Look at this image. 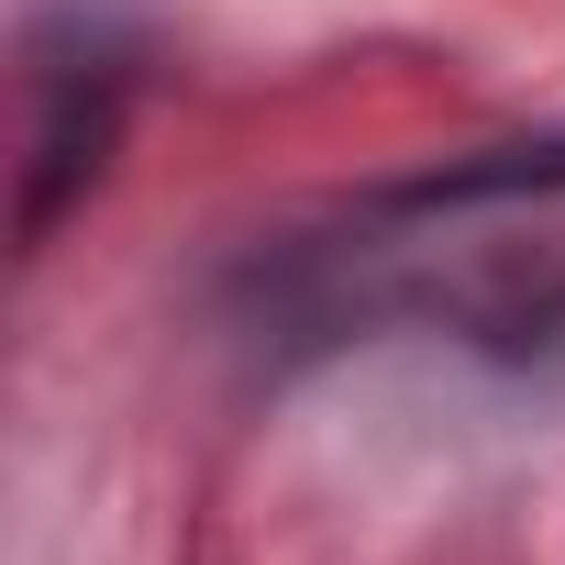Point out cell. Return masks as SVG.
<instances>
[{"label":"cell","instance_id":"6da1fadb","mask_svg":"<svg viewBox=\"0 0 565 565\" xmlns=\"http://www.w3.org/2000/svg\"><path fill=\"white\" fill-rule=\"evenodd\" d=\"M122 100H134V45L100 12H56L34 34L23 67V189H12V233L45 244L111 167L122 145Z\"/></svg>","mask_w":565,"mask_h":565}]
</instances>
